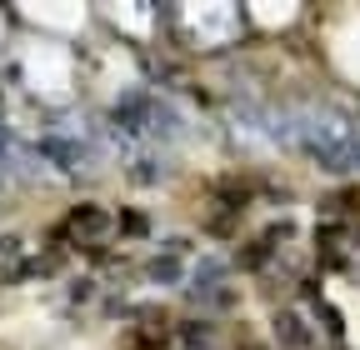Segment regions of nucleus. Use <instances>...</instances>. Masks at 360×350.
Segmentation results:
<instances>
[{
	"instance_id": "f257e3e1",
	"label": "nucleus",
	"mask_w": 360,
	"mask_h": 350,
	"mask_svg": "<svg viewBox=\"0 0 360 350\" xmlns=\"http://www.w3.org/2000/svg\"><path fill=\"white\" fill-rule=\"evenodd\" d=\"M20 80L30 85L35 96H45V101H65L75 91L70 51L56 46V40H25V51H20Z\"/></svg>"
},
{
	"instance_id": "f03ea898",
	"label": "nucleus",
	"mask_w": 360,
	"mask_h": 350,
	"mask_svg": "<svg viewBox=\"0 0 360 350\" xmlns=\"http://www.w3.org/2000/svg\"><path fill=\"white\" fill-rule=\"evenodd\" d=\"M30 150H35V160L45 170H56V175H80V170H90V165L101 160L96 150L75 136V130H51V136H40Z\"/></svg>"
},
{
	"instance_id": "7ed1b4c3",
	"label": "nucleus",
	"mask_w": 360,
	"mask_h": 350,
	"mask_svg": "<svg viewBox=\"0 0 360 350\" xmlns=\"http://www.w3.org/2000/svg\"><path fill=\"white\" fill-rule=\"evenodd\" d=\"M175 20L186 25V35L195 40V46H225V40L236 35V20H240V11L236 6H180L175 11Z\"/></svg>"
},
{
	"instance_id": "20e7f679",
	"label": "nucleus",
	"mask_w": 360,
	"mask_h": 350,
	"mask_svg": "<svg viewBox=\"0 0 360 350\" xmlns=\"http://www.w3.org/2000/svg\"><path fill=\"white\" fill-rule=\"evenodd\" d=\"M15 15L35 20V25H51V30H80L85 6H15Z\"/></svg>"
},
{
	"instance_id": "39448f33",
	"label": "nucleus",
	"mask_w": 360,
	"mask_h": 350,
	"mask_svg": "<svg viewBox=\"0 0 360 350\" xmlns=\"http://www.w3.org/2000/svg\"><path fill=\"white\" fill-rule=\"evenodd\" d=\"M330 60H335L350 80H360V20H355L350 30L330 35Z\"/></svg>"
},
{
	"instance_id": "423d86ee",
	"label": "nucleus",
	"mask_w": 360,
	"mask_h": 350,
	"mask_svg": "<svg viewBox=\"0 0 360 350\" xmlns=\"http://www.w3.org/2000/svg\"><path fill=\"white\" fill-rule=\"evenodd\" d=\"M146 276H150V285H165V290L170 285H186V260L165 250V255H155L150 266H146Z\"/></svg>"
},
{
	"instance_id": "0eeeda50",
	"label": "nucleus",
	"mask_w": 360,
	"mask_h": 350,
	"mask_svg": "<svg viewBox=\"0 0 360 350\" xmlns=\"http://www.w3.org/2000/svg\"><path fill=\"white\" fill-rule=\"evenodd\" d=\"M110 20H120L130 35H150V20H155V6H110L105 11Z\"/></svg>"
},
{
	"instance_id": "6e6552de",
	"label": "nucleus",
	"mask_w": 360,
	"mask_h": 350,
	"mask_svg": "<svg viewBox=\"0 0 360 350\" xmlns=\"http://www.w3.org/2000/svg\"><path fill=\"white\" fill-rule=\"evenodd\" d=\"M276 330H281V340H285V345H295V350H310V340H315V335H310V325H305L295 311L276 316Z\"/></svg>"
},
{
	"instance_id": "1a4fd4ad",
	"label": "nucleus",
	"mask_w": 360,
	"mask_h": 350,
	"mask_svg": "<svg viewBox=\"0 0 360 350\" xmlns=\"http://www.w3.org/2000/svg\"><path fill=\"white\" fill-rule=\"evenodd\" d=\"M215 285H225V260L205 255L200 266H195V290H215Z\"/></svg>"
},
{
	"instance_id": "9d476101",
	"label": "nucleus",
	"mask_w": 360,
	"mask_h": 350,
	"mask_svg": "<svg viewBox=\"0 0 360 350\" xmlns=\"http://www.w3.org/2000/svg\"><path fill=\"white\" fill-rule=\"evenodd\" d=\"M295 15H300V6H250V20L255 25H285Z\"/></svg>"
},
{
	"instance_id": "9b49d317",
	"label": "nucleus",
	"mask_w": 360,
	"mask_h": 350,
	"mask_svg": "<svg viewBox=\"0 0 360 350\" xmlns=\"http://www.w3.org/2000/svg\"><path fill=\"white\" fill-rule=\"evenodd\" d=\"M0 46H6V11H0Z\"/></svg>"
}]
</instances>
